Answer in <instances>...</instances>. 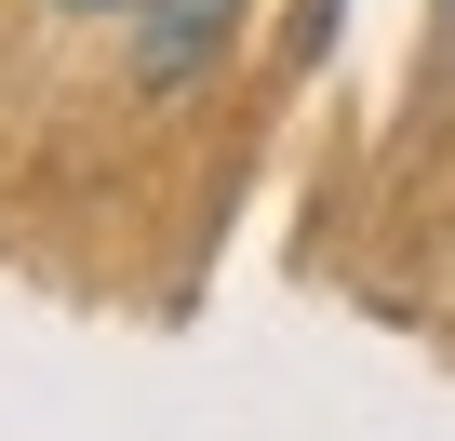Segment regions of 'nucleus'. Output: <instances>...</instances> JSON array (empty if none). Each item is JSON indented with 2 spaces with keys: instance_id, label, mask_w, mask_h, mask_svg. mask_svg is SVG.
<instances>
[{
  "instance_id": "1",
  "label": "nucleus",
  "mask_w": 455,
  "mask_h": 441,
  "mask_svg": "<svg viewBox=\"0 0 455 441\" xmlns=\"http://www.w3.org/2000/svg\"><path fill=\"white\" fill-rule=\"evenodd\" d=\"M228 41H242V0H134V81H148V94L214 81Z\"/></svg>"
},
{
  "instance_id": "2",
  "label": "nucleus",
  "mask_w": 455,
  "mask_h": 441,
  "mask_svg": "<svg viewBox=\"0 0 455 441\" xmlns=\"http://www.w3.org/2000/svg\"><path fill=\"white\" fill-rule=\"evenodd\" d=\"M442 14H455V0H442Z\"/></svg>"
}]
</instances>
